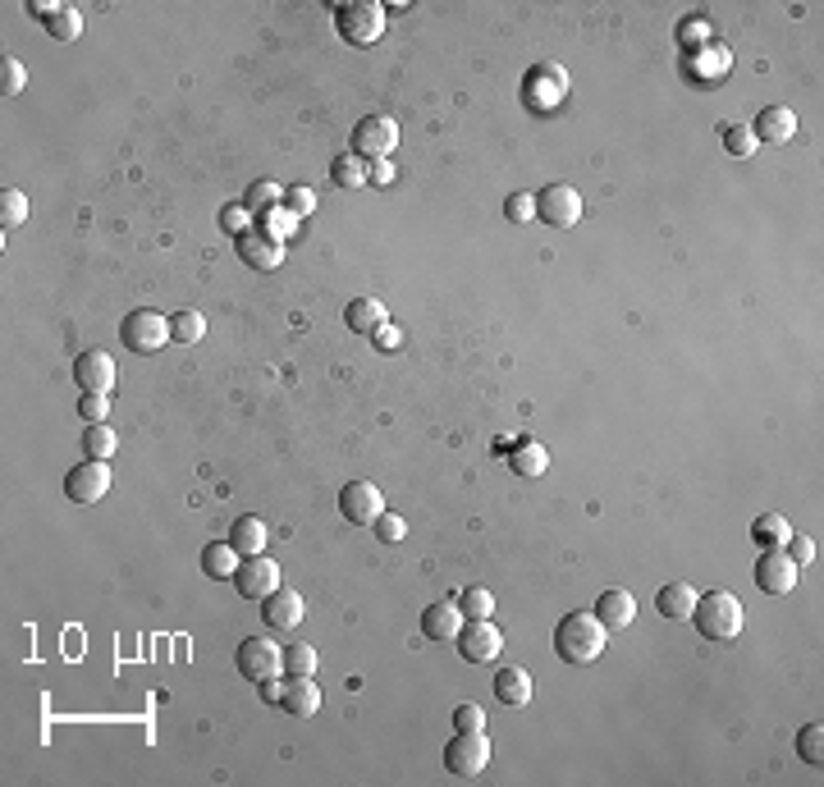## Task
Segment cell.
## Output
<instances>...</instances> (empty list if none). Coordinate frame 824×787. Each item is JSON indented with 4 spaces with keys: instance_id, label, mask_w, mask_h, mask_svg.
<instances>
[{
    "instance_id": "6da1fadb",
    "label": "cell",
    "mask_w": 824,
    "mask_h": 787,
    "mask_svg": "<svg viewBox=\"0 0 824 787\" xmlns=\"http://www.w3.org/2000/svg\"><path fill=\"white\" fill-rule=\"evenodd\" d=\"M554 655L564 664H596L605 655V623L591 609H573L554 627Z\"/></svg>"
},
{
    "instance_id": "7a4b0ae2",
    "label": "cell",
    "mask_w": 824,
    "mask_h": 787,
    "mask_svg": "<svg viewBox=\"0 0 824 787\" xmlns=\"http://www.w3.org/2000/svg\"><path fill=\"white\" fill-rule=\"evenodd\" d=\"M692 623L705 641H733L747 623V609H742L738 595L728 591H705L696 595V609H692Z\"/></svg>"
},
{
    "instance_id": "3957f363",
    "label": "cell",
    "mask_w": 824,
    "mask_h": 787,
    "mask_svg": "<svg viewBox=\"0 0 824 787\" xmlns=\"http://www.w3.org/2000/svg\"><path fill=\"white\" fill-rule=\"evenodd\" d=\"M335 28L348 46H376L385 33V10L376 0H348V5H335Z\"/></svg>"
},
{
    "instance_id": "277c9868",
    "label": "cell",
    "mask_w": 824,
    "mask_h": 787,
    "mask_svg": "<svg viewBox=\"0 0 824 787\" xmlns=\"http://www.w3.org/2000/svg\"><path fill=\"white\" fill-rule=\"evenodd\" d=\"M165 339H170V316H161L156 307H138L120 321V344L138 357H152Z\"/></svg>"
},
{
    "instance_id": "5b68a950",
    "label": "cell",
    "mask_w": 824,
    "mask_h": 787,
    "mask_svg": "<svg viewBox=\"0 0 824 787\" xmlns=\"http://www.w3.org/2000/svg\"><path fill=\"white\" fill-rule=\"evenodd\" d=\"M234 664H239V673L248 682H266V678H280L284 673V650L266 637H248L234 650Z\"/></svg>"
},
{
    "instance_id": "8992f818",
    "label": "cell",
    "mask_w": 824,
    "mask_h": 787,
    "mask_svg": "<svg viewBox=\"0 0 824 787\" xmlns=\"http://www.w3.org/2000/svg\"><path fill=\"white\" fill-rule=\"evenodd\" d=\"M536 220L550 229H573L582 220V193L573 184H550L536 193Z\"/></svg>"
},
{
    "instance_id": "52a82bcc",
    "label": "cell",
    "mask_w": 824,
    "mask_h": 787,
    "mask_svg": "<svg viewBox=\"0 0 824 787\" xmlns=\"http://www.w3.org/2000/svg\"><path fill=\"white\" fill-rule=\"evenodd\" d=\"M454 646L467 664H490V659H499V650H504V632H499L490 618H467L463 632L454 637Z\"/></svg>"
},
{
    "instance_id": "ba28073f",
    "label": "cell",
    "mask_w": 824,
    "mask_h": 787,
    "mask_svg": "<svg viewBox=\"0 0 824 787\" xmlns=\"http://www.w3.org/2000/svg\"><path fill=\"white\" fill-rule=\"evenodd\" d=\"M445 765L458 778H477L490 765V737L486 733H454L445 746Z\"/></svg>"
},
{
    "instance_id": "9c48e42d",
    "label": "cell",
    "mask_w": 824,
    "mask_h": 787,
    "mask_svg": "<svg viewBox=\"0 0 824 787\" xmlns=\"http://www.w3.org/2000/svg\"><path fill=\"white\" fill-rule=\"evenodd\" d=\"M399 147V124L390 115H367L358 119V129H353V151H358L362 161H380V156H390Z\"/></svg>"
},
{
    "instance_id": "30bf717a",
    "label": "cell",
    "mask_w": 824,
    "mask_h": 787,
    "mask_svg": "<svg viewBox=\"0 0 824 787\" xmlns=\"http://www.w3.org/2000/svg\"><path fill=\"white\" fill-rule=\"evenodd\" d=\"M106 490H110V467L101 463V458H87V463H78V467H69V476H65V495H69V504H101L106 499Z\"/></svg>"
},
{
    "instance_id": "8fae6325",
    "label": "cell",
    "mask_w": 824,
    "mask_h": 787,
    "mask_svg": "<svg viewBox=\"0 0 824 787\" xmlns=\"http://www.w3.org/2000/svg\"><path fill=\"white\" fill-rule=\"evenodd\" d=\"M339 513H344V522H353V527H376V518L385 513V495H380L371 481H348V486L339 490Z\"/></svg>"
},
{
    "instance_id": "7c38bea8",
    "label": "cell",
    "mask_w": 824,
    "mask_h": 787,
    "mask_svg": "<svg viewBox=\"0 0 824 787\" xmlns=\"http://www.w3.org/2000/svg\"><path fill=\"white\" fill-rule=\"evenodd\" d=\"M229 582H234V591H239L243 600H266V595L280 586V568H275L266 554H248Z\"/></svg>"
},
{
    "instance_id": "4fadbf2b",
    "label": "cell",
    "mask_w": 824,
    "mask_h": 787,
    "mask_svg": "<svg viewBox=\"0 0 824 787\" xmlns=\"http://www.w3.org/2000/svg\"><path fill=\"white\" fill-rule=\"evenodd\" d=\"M115 380H120L115 357L101 353V348H87V353L74 362V385L83 389V394H110V389H115Z\"/></svg>"
},
{
    "instance_id": "5bb4252c",
    "label": "cell",
    "mask_w": 824,
    "mask_h": 787,
    "mask_svg": "<svg viewBox=\"0 0 824 787\" xmlns=\"http://www.w3.org/2000/svg\"><path fill=\"white\" fill-rule=\"evenodd\" d=\"M797 563L788 559L783 550H760V559H756V586L765 595H788L792 586H797Z\"/></svg>"
},
{
    "instance_id": "9a60e30c",
    "label": "cell",
    "mask_w": 824,
    "mask_h": 787,
    "mask_svg": "<svg viewBox=\"0 0 824 787\" xmlns=\"http://www.w3.org/2000/svg\"><path fill=\"white\" fill-rule=\"evenodd\" d=\"M261 618H266V627L271 632H289V627H298L307 618V604L298 591H289V586H275L266 600H261Z\"/></svg>"
},
{
    "instance_id": "2e32d148",
    "label": "cell",
    "mask_w": 824,
    "mask_h": 787,
    "mask_svg": "<svg viewBox=\"0 0 824 787\" xmlns=\"http://www.w3.org/2000/svg\"><path fill=\"white\" fill-rule=\"evenodd\" d=\"M463 609H458V600H435L422 609V637L426 641H440V646H449V641L463 632Z\"/></svg>"
},
{
    "instance_id": "e0dca14e",
    "label": "cell",
    "mask_w": 824,
    "mask_h": 787,
    "mask_svg": "<svg viewBox=\"0 0 824 787\" xmlns=\"http://www.w3.org/2000/svg\"><path fill=\"white\" fill-rule=\"evenodd\" d=\"M239 257L252 270H275L284 261V243L271 234H261V229H248V234H239Z\"/></svg>"
},
{
    "instance_id": "ac0fdd59",
    "label": "cell",
    "mask_w": 824,
    "mask_h": 787,
    "mask_svg": "<svg viewBox=\"0 0 824 787\" xmlns=\"http://www.w3.org/2000/svg\"><path fill=\"white\" fill-rule=\"evenodd\" d=\"M591 614L605 623V632H623V627L637 618V600H632V591H618L614 586V591L596 595V609H591Z\"/></svg>"
},
{
    "instance_id": "d6986e66",
    "label": "cell",
    "mask_w": 824,
    "mask_h": 787,
    "mask_svg": "<svg viewBox=\"0 0 824 787\" xmlns=\"http://www.w3.org/2000/svg\"><path fill=\"white\" fill-rule=\"evenodd\" d=\"M280 710L293 714V719H312L321 710V687L312 678H289L280 691Z\"/></svg>"
},
{
    "instance_id": "ffe728a7",
    "label": "cell",
    "mask_w": 824,
    "mask_h": 787,
    "mask_svg": "<svg viewBox=\"0 0 824 787\" xmlns=\"http://www.w3.org/2000/svg\"><path fill=\"white\" fill-rule=\"evenodd\" d=\"M564 92H568V74L559 65H541L532 78H527V97H532V106H541V110H550L554 101H564Z\"/></svg>"
},
{
    "instance_id": "44dd1931",
    "label": "cell",
    "mask_w": 824,
    "mask_h": 787,
    "mask_svg": "<svg viewBox=\"0 0 824 787\" xmlns=\"http://www.w3.org/2000/svg\"><path fill=\"white\" fill-rule=\"evenodd\" d=\"M751 133H756V142H788L797 138V115L788 106H765L751 124Z\"/></svg>"
},
{
    "instance_id": "7402d4cb",
    "label": "cell",
    "mask_w": 824,
    "mask_h": 787,
    "mask_svg": "<svg viewBox=\"0 0 824 787\" xmlns=\"http://www.w3.org/2000/svg\"><path fill=\"white\" fill-rule=\"evenodd\" d=\"M385 321H390V312H385V302H380V298H353L344 307V325L353 330V335H367L371 339Z\"/></svg>"
},
{
    "instance_id": "603a6c76",
    "label": "cell",
    "mask_w": 824,
    "mask_h": 787,
    "mask_svg": "<svg viewBox=\"0 0 824 787\" xmlns=\"http://www.w3.org/2000/svg\"><path fill=\"white\" fill-rule=\"evenodd\" d=\"M495 701L518 710V705L532 701V673L527 669H499L495 673Z\"/></svg>"
},
{
    "instance_id": "cb8c5ba5",
    "label": "cell",
    "mask_w": 824,
    "mask_h": 787,
    "mask_svg": "<svg viewBox=\"0 0 824 787\" xmlns=\"http://www.w3.org/2000/svg\"><path fill=\"white\" fill-rule=\"evenodd\" d=\"M266 540H271V531H266V522H261V518H252V513L234 518V527H229V545H234L243 559L266 550Z\"/></svg>"
},
{
    "instance_id": "d4e9b609",
    "label": "cell",
    "mask_w": 824,
    "mask_h": 787,
    "mask_svg": "<svg viewBox=\"0 0 824 787\" xmlns=\"http://www.w3.org/2000/svg\"><path fill=\"white\" fill-rule=\"evenodd\" d=\"M239 563H243V554L229 545V540H211L202 550V572L206 577H216V582H229L234 572H239Z\"/></svg>"
},
{
    "instance_id": "484cf974",
    "label": "cell",
    "mask_w": 824,
    "mask_h": 787,
    "mask_svg": "<svg viewBox=\"0 0 824 787\" xmlns=\"http://www.w3.org/2000/svg\"><path fill=\"white\" fill-rule=\"evenodd\" d=\"M655 609H660L669 623H678V618H692L696 591H692L687 582H669V586H660V595H655Z\"/></svg>"
},
{
    "instance_id": "4316f807",
    "label": "cell",
    "mask_w": 824,
    "mask_h": 787,
    "mask_svg": "<svg viewBox=\"0 0 824 787\" xmlns=\"http://www.w3.org/2000/svg\"><path fill=\"white\" fill-rule=\"evenodd\" d=\"M280 206H284V188L280 184H266V179L248 184V193H243V211H248L252 220L271 216V211H280Z\"/></svg>"
},
{
    "instance_id": "83f0119b",
    "label": "cell",
    "mask_w": 824,
    "mask_h": 787,
    "mask_svg": "<svg viewBox=\"0 0 824 787\" xmlns=\"http://www.w3.org/2000/svg\"><path fill=\"white\" fill-rule=\"evenodd\" d=\"M788 536H792V527L783 513H760V518L751 522V540H756L760 550H783Z\"/></svg>"
},
{
    "instance_id": "f1b7e54d",
    "label": "cell",
    "mask_w": 824,
    "mask_h": 787,
    "mask_svg": "<svg viewBox=\"0 0 824 787\" xmlns=\"http://www.w3.org/2000/svg\"><path fill=\"white\" fill-rule=\"evenodd\" d=\"M509 467H513L518 476H545V467H550V453H545V444H536V440H518V444H513Z\"/></svg>"
},
{
    "instance_id": "f546056e",
    "label": "cell",
    "mask_w": 824,
    "mask_h": 787,
    "mask_svg": "<svg viewBox=\"0 0 824 787\" xmlns=\"http://www.w3.org/2000/svg\"><path fill=\"white\" fill-rule=\"evenodd\" d=\"M330 179H335V188H367V161L358 151H344L330 161Z\"/></svg>"
},
{
    "instance_id": "4dcf8cb0",
    "label": "cell",
    "mask_w": 824,
    "mask_h": 787,
    "mask_svg": "<svg viewBox=\"0 0 824 787\" xmlns=\"http://www.w3.org/2000/svg\"><path fill=\"white\" fill-rule=\"evenodd\" d=\"M46 33H51L55 42H74V37H83V10H78V5H55V14L46 19Z\"/></svg>"
},
{
    "instance_id": "1f68e13d",
    "label": "cell",
    "mask_w": 824,
    "mask_h": 787,
    "mask_svg": "<svg viewBox=\"0 0 824 787\" xmlns=\"http://www.w3.org/2000/svg\"><path fill=\"white\" fill-rule=\"evenodd\" d=\"M206 335V316L202 312H179L170 316V339L174 344H197Z\"/></svg>"
},
{
    "instance_id": "d6a6232c",
    "label": "cell",
    "mask_w": 824,
    "mask_h": 787,
    "mask_svg": "<svg viewBox=\"0 0 824 787\" xmlns=\"http://www.w3.org/2000/svg\"><path fill=\"white\" fill-rule=\"evenodd\" d=\"M458 609H463V618H490L495 614V595H490L486 586H467V591L458 595Z\"/></svg>"
},
{
    "instance_id": "836d02e7",
    "label": "cell",
    "mask_w": 824,
    "mask_h": 787,
    "mask_svg": "<svg viewBox=\"0 0 824 787\" xmlns=\"http://www.w3.org/2000/svg\"><path fill=\"white\" fill-rule=\"evenodd\" d=\"M115 444H120V440H115V431H110V426H87V431H83V453H87V458H101V463H106L110 453H115Z\"/></svg>"
},
{
    "instance_id": "e575fe53",
    "label": "cell",
    "mask_w": 824,
    "mask_h": 787,
    "mask_svg": "<svg viewBox=\"0 0 824 787\" xmlns=\"http://www.w3.org/2000/svg\"><path fill=\"white\" fill-rule=\"evenodd\" d=\"M23 220H28V197H23L19 188H5V193H0V225L19 229Z\"/></svg>"
},
{
    "instance_id": "d590c367",
    "label": "cell",
    "mask_w": 824,
    "mask_h": 787,
    "mask_svg": "<svg viewBox=\"0 0 824 787\" xmlns=\"http://www.w3.org/2000/svg\"><path fill=\"white\" fill-rule=\"evenodd\" d=\"M797 755H802L806 765H820L824 760V728L820 723H802V733H797Z\"/></svg>"
},
{
    "instance_id": "8d00e7d4",
    "label": "cell",
    "mask_w": 824,
    "mask_h": 787,
    "mask_svg": "<svg viewBox=\"0 0 824 787\" xmlns=\"http://www.w3.org/2000/svg\"><path fill=\"white\" fill-rule=\"evenodd\" d=\"M284 673H289V678H316V650L312 646H289L284 650Z\"/></svg>"
},
{
    "instance_id": "74e56055",
    "label": "cell",
    "mask_w": 824,
    "mask_h": 787,
    "mask_svg": "<svg viewBox=\"0 0 824 787\" xmlns=\"http://www.w3.org/2000/svg\"><path fill=\"white\" fill-rule=\"evenodd\" d=\"M756 147H760V142H756V133H751L747 124H728V129H724V151H728V156L747 161V156H751Z\"/></svg>"
},
{
    "instance_id": "f35d334b",
    "label": "cell",
    "mask_w": 824,
    "mask_h": 787,
    "mask_svg": "<svg viewBox=\"0 0 824 787\" xmlns=\"http://www.w3.org/2000/svg\"><path fill=\"white\" fill-rule=\"evenodd\" d=\"M78 417H83L87 426H106V417H110V394H83V399H78Z\"/></svg>"
},
{
    "instance_id": "ab89813d",
    "label": "cell",
    "mask_w": 824,
    "mask_h": 787,
    "mask_svg": "<svg viewBox=\"0 0 824 787\" xmlns=\"http://www.w3.org/2000/svg\"><path fill=\"white\" fill-rule=\"evenodd\" d=\"M23 83H28L23 65H19V60H14V55H5V60H0V92H5V97H19V92H23Z\"/></svg>"
},
{
    "instance_id": "60d3db41",
    "label": "cell",
    "mask_w": 824,
    "mask_h": 787,
    "mask_svg": "<svg viewBox=\"0 0 824 787\" xmlns=\"http://www.w3.org/2000/svg\"><path fill=\"white\" fill-rule=\"evenodd\" d=\"M532 216H536V197L532 193H509L504 197V220L522 225V220H532Z\"/></svg>"
},
{
    "instance_id": "b9f144b4",
    "label": "cell",
    "mask_w": 824,
    "mask_h": 787,
    "mask_svg": "<svg viewBox=\"0 0 824 787\" xmlns=\"http://www.w3.org/2000/svg\"><path fill=\"white\" fill-rule=\"evenodd\" d=\"M284 211H293L298 220L312 216V211H316V193H312V188H303V184H298V188H284Z\"/></svg>"
},
{
    "instance_id": "7bdbcfd3",
    "label": "cell",
    "mask_w": 824,
    "mask_h": 787,
    "mask_svg": "<svg viewBox=\"0 0 824 787\" xmlns=\"http://www.w3.org/2000/svg\"><path fill=\"white\" fill-rule=\"evenodd\" d=\"M454 728L458 733H486V710H481V705H458Z\"/></svg>"
},
{
    "instance_id": "ee69618b",
    "label": "cell",
    "mask_w": 824,
    "mask_h": 787,
    "mask_svg": "<svg viewBox=\"0 0 824 787\" xmlns=\"http://www.w3.org/2000/svg\"><path fill=\"white\" fill-rule=\"evenodd\" d=\"M293 220H298V216H293V211H284V206H280V211H271V216H261V220H257V229H261V234H271V238H280V243H284V234H289V229H293Z\"/></svg>"
},
{
    "instance_id": "f6af8a7d",
    "label": "cell",
    "mask_w": 824,
    "mask_h": 787,
    "mask_svg": "<svg viewBox=\"0 0 824 787\" xmlns=\"http://www.w3.org/2000/svg\"><path fill=\"white\" fill-rule=\"evenodd\" d=\"M678 42H683V51L692 55L701 42H710V19H687L683 33H678Z\"/></svg>"
},
{
    "instance_id": "bcb514c9",
    "label": "cell",
    "mask_w": 824,
    "mask_h": 787,
    "mask_svg": "<svg viewBox=\"0 0 824 787\" xmlns=\"http://www.w3.org/2000/svg\"><path fill=\"white\" fill-rule=\"evenodd\" d=\"M403 531H408V527H403L399 513H380V518H376V540H385V545H399Z\"/></svg>"
},
{
    "instance_id": "7dc6e473",
    "label": "cell",
    "mask_w": 824,
    "mask_h": 787,
    "mask_svg": "<svg viewBox=\"0 0 824 787\" xmlns=\"http://www.w3.org/2000/svg\"><path fill=\"white\" fill-rule=\"evenodd\" d=\"M783 554H788V559L797 563V568H806V563H815V540H806V536H788Z\"/></svg>"
},
{
    "instance_id": "c3c4849f",
    "label": "cell",
    "mask_w": 824,
    "mask_h": 787,
    "mask_svg": "<svg viewBox=\"0 0 824 787\" xmlns=\"http://www.w3.org/2000/svg\"><path fill=\"white\" fill-rule=\"evenodd\" d=\"M248 211H243V206H225V211H220V225H225L229 229V234H234V238H239V234H248Z\"/></svg>"
},
{
    "instance_id": "681fc988",
    "label": "cell",
    "mask_w": 824,
    "mask_h": 787,
    "mask_svg": "<svg viewBox=\"0 0 824 787\" xmlns=\"http://www.w3.org/2000/svg\"><path fill=\"white\" fill-rule=\"evenodd\" d=\"M367 184H376V188L394 184V165H390V156H380V161H367Z\"/></svg>"
},
{
    "instance_id": "f907efd6",
    "label": "cell",
    "mask_w": 824,
    "mask_h": 787,
    "mask_svg": "<svg viewBox=\"0 0 824 787\" xmlns=\"http://www.w3.org/2000/svg\"><path fill=\"white\" fill-rule=\"evenodd\" d=\"M371 344H376V348H385V353H394V348H399V325H390V321H385V325H380V330H376V335H371Z\"/></svg>"
},
{
    "instance_id": "816d5d0a",
    "label": "cell",
    "mask_w": 824,
    "mask_h": 787,
    "mask_svg": "<svg viewBox=\"0 0 824 787\" xmlns=\"http://www.w3.org/2000/svg\"><path fill=\"white\" fill-rule=\"evenodd\" d=\"M257 691H261V701H266V705H280L284 682L280 678H266V682H257Z\"/></svg>"
},
{
    "instance_id": "f5cc1de1",
    "label": "cell",
    "mask_w": 824,
    "mask_h": 787,
    "mask_svg": "<svg viewBox=\"0 0 824 787\" xmlns=\"http://www.w3.org/2000/svg\"><path fill=\"white\" fill-rule=\"evenodd\" d=\"M28 14H33V19H51V14H55V5H51V0H33V5H28Z\"/></svg>"
}]
</instances>
